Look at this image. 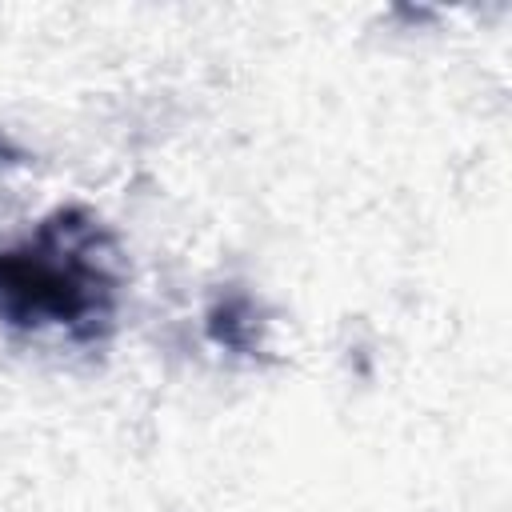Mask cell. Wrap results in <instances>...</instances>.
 I'll return each mask as SVG.
<instances>
[{
    "instance_id": "cell-1",
    "label": "cell",
    "mask_w": 512,
    "mask_h": 512,
    "mask_svg": "<svg viewBox=\"0 0 512 512\" xmlns=\"http://www.w3.org/2000/svg\"><path fill=\"white\" fill-rule=\"evenodd\" d=\"M116 240L84 204L48 212L24 240L0 248V324L20 332H64L100 344L120 312Z\"/></svg>"
},
{
    "instance_id": "cell-2",
    "label": "cell",
    "mask_w": 512,
    "mask_h": 512,
    "mask_svg": "<svg viewBox=\"0 0 512 512\" xmlns=\"http://www.w3.org/2000/svg\"><path fill=\"white\" fill-rule=\"evenodd\" d=\"M264 328L256 300L248 292H220L204 312V332L216 348H228L236 356H260L264 352Z\"/></svg>"
},
{
    "instance_id": "cell-3",
    "label": "cell",
    "mask_w": 512,
    "mask_h": 512,
    "mask_svg": "<svg viewBox=\"0 0 512 512\" xmlns=\"http://www.w3.org/2000/svg\"><path fill=\"white\" fill-rule=\"evenodd\" d=\"M28 160V152L8 136V132H0V172H8V168H20Z\"/></svg>"
}]
</instances>
